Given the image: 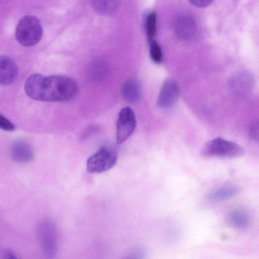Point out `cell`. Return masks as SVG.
<instances>
[{"instance_id": "30bf717a", "label": "cell", "mask_w": 259, "mask_h": 259, "mask_svg": "<svg viewBox=\"0 0 259 259\" xmlns=\"http://www.w3.org/2000/svg\"><path fill=\"white\" fill-rule=\"evenodd\" d=\"M239 192L240 188L237 186L225 185L212 192L208 195L207 199L212 202L222 201L234 197Z\"/></svg>"}, {"instance_id": "7c38bea8", "label": "cell", "mask_w": 259, "mask_h": 259, "mask_svg": "<svg viewBox=\"0 0 259 259\" xmlns=\"http://www.w3.org/2000/svg\"><path fill=\"white\" fill-rule=\"evenodd\" d=\"M227 220L231 226L237 229L245 228L249 223L248 215L241 209L231 210L227 214Z\"/></svg>"}, {"instance_id": "3957f363", "label": "cell", "mask_w": 259, "mask_h": 259, "mask_svg": "<svg viewBox=\"0 0 259 259\" xmlns=\"http://www.w3.org/2000/svg\"><path fill=\"white\" fill-rule=\"evenodd\" d=\"M244 149L237 144L218 137L207 142L203 146L201 155L205 157L234 158L242 156Z\"/></svg>"}, {"instance_id": "7a4b0ae2", "label": "cell", "mask_w": 259, "mask_h": 259, "mask_svg": "<svg viewBox=\"0 0 259 259\" xmlns=\"http://www.w3.org/2000/svg\"><path fill=\"white\" fill-rule=\"evenodd\" d=\"M43 29L39 20L32 15L24 16L19 21L15 30L18 42L24 47L37 44L41 39Z\"/></svg>"}, {"instance_id": "5b68a950", "label": "cell", "mask_w": 259, "mask_h": 259, "mask_svg": "<svg viewBox=\"0 0 259 259\" xmlns=\"http://www.w3.org/2000/svg\"><path fill=\"white\" fill-rule=\"evenodd\" d=\"M117 154L116 150L109 146H103L91 156L87 162V169L90 173L106 171L116 164Z\"/></svg>"}, {"instance_id": "e0dca14e", "label": "cell", "mask_w": 259, "mask_h": 259, "mask_svg": "<svg viewBox=\"0 0 259 259\" xmlns=\"http://www.w3.org/2000/svg\"><path fill=\"white\" fill-rule=\"evenodd\" d=\"M248 135L252 141L259 144V120L250 124L248 129Z\"/></svg>"}, {"instance_id": "5bb4252c", "label": "cell", "mask_w": 259, "mask_h": 259, "mask_svg": "<svg viewBox=\"0 0 259 259\" xmlns=\"http://www.w3.org/2000/svg\"><path fill=\"white\" fill-rule=\"evenodd\" d=\"M156 28V15L155 12L148 14L145 19V28L147 40L149 43L153 41Z\"/></svg>"}, {"instance_id": "8fae6325", "label": "cell", "mask_w": 259, "mask_h": 259, "mask_svg": "<svg viewBox=\"0 0 259 259\" xmlns=\"http://www.w3.org/2000/svg\"><path fill=\"white\" fill-rule=\"evenodd\" d=\"M176 29L178 35L181 38L189 39L194 36L196 26L195 21L192 18L183 17L178 21Z\"/></svg>"}, {"instance_id": "6da1fadb", "label": "cell", "mask_w": 259, "mask_h": 259, "mask_svg": "<svg viewBox=\"0 0 259 259\" xmlns=\"http://www.w3.org/2000/svg\"><path fill=\"white\" fill-rule=\"evenodd\" d=\"M26 94L30 98L40 101L64 102L71 100L78 91L72 79L61 75L44 76L33 74L25 81Z\"/></svg>"}, {"instance_id": "9a60e30c", "label": "cell", "mask_w": 259, "mask_h": 259, "mask_svg": "<svg viewBox=\"0 0 259 259\" xmlns=\"http://www.w3.org/2000/svg\"><path fill=\"white\" fill-rule=\"evenodd\" d=\"M93 5L99 13L109 14L115 11L117 8L118 3L114 1H94Z\"/></svg>"}, {"instance_id": "277c9868", "label": "cell", "mask_w": 259, "mask_h": 259, "mask_svg": "<svg viewBox=\"0 0 259 259\" xmlns=\"http://www.w3.org/2000/svg\"><path fill=\"white\" fill-rule=\"evenodd\" d=\"M42 250L48 259H54L58 250V238L54 224L49 220L41 221L37 228Z\"/></svg>"}, {"instance_id": "52a82bcc", "label": "cell", "mask_w": 259, "mask_h": 259, "mask_svg": "<svg viewBox=\"0 0 259 259\" xmlns=\"http://www.w3.org/2000/svg\"><path fill=\"white\" fill-rule=\"evenodd\" d=\"M179 96L177 84L171 79L165 80L160 91L157 105L161 108H168L172 106Z\"/></svg>"}, {"instance_id": "2e32d148", "label": "cell", "mask_w": 259, "mask_h": 259, "mask_svg": "<svg viewBox=\"0 0 259 259\" xmlns=\"http://www.w3.org/2000/svg\"><path fill=\"white\" fill-rule=\"evenodd\" d=\"M150 56L154 62L159 63L161 62L162 53L160 46L156 41H153L150 45Z\"/></svg>"}, {"instance_id": "ffe728a7", "label": "cell", "mask_w": 259, "mask_h": 259, "mask_svg": "<svg viewBox=\"0 0 259 259\" xmlns=\"http://www.w3.org/2000/svg\"><path fill=\"white\" fill-rule=\"evenodd\" d=\"M190 2L196 7H204L210 5L212 1L210 0H191Z\"/></svg>"}, {"instance_id": "44dd1931", "label": "cell", "mask_w": 259, "mask_h": 259, "mask_svg": "<svg viewBox=\"0 0 259 259\" xmlns=\"http://www.w3.org/2000/svg\"><path fill=\"white\" fill-rule=\"evenodd\" d=\"M3 259H18L14 253L9 249H5L3 252Z\"/></svg>"}, {"instance_id": "8992f818", "label": "cell", "mask_w": 259, "mask_h": 259, "mask_svg": "<svg viewBox=\"0 0 259 259\" xmlns=\"http://www.w3.org/2000/svg\"><path fill=\"white\" fill-rule=\"evenodd\" d=\"M136 126L135 113L130 107L122 108L119 113L116 123V143L124 142L132 134Z\"/></svg>"}, {"instance_id": "9c48e42d", "label": "cell", "mask_w": 259, "mask_h": 259, "mask_svg": "<svg viewBox=\"0 0 259 259\" xmlns=\"http://www.w3.org/2000/svg\"><path fill=\"white\" fill-rule=\"evenodd\" d=\"M11 156L15 161L25 163L33 159L34 154L31 148L27 143L18 141L15 142L12 145Z\"/></svg>"}, {"instance_id": "d6986e66", "label": "cell", "mask_w": 259, "mask_h": 259, "mask_svg": "<svg viewBox=\"0 0 259 259\" xmlns=\"http://www.w3.org/2000/svg\"><path fill=\"white\" fill-rule=\"evenodd\" d=\"M0 128L5 131L12 132L15 130V126L5 117L0 115Z\"/></svg>"}, {"instance_id": "ac0fdd59", "label": "cell", "mask_w": 259, "mask_h": 259, "mask_svg": "<svg viewBox=\"0 0 259 259\" xmlns=\"http://www.w3.org/2000/svg\"><path fill=\"white\" fill-rule=\"evenodd\" d=\"M146 253L141 249H136L126 253L120 259H145Z\"/></svg>"}, {"instance_id": "ba28073f", "label": "cell", "mask_w": 259, "mask_h": 259, "mask_svg": "<svg viewBox=\"0 0 259 259\" xmlns=\"http://www.w3.org/2000/svg\"><path fill=\"white\" fill-rule=\"evenodd\" d=\"M18 70L17 65L10 57L2 56L0 58V83L8 85L17 78Z\"/></svg>"}, {"instance_id": "4fadbf2b", "label": "cell", "mask_w": 259, "mask_h": 259, "mask_svg": "<svg viewBox=\"0 0 259 259\" xmlns=\"http://www.w3.org/2000/svg\"><path fill=\"white\" fill-rule=\"evenodd\" d=\"M122 95L127 101L136 103L140 98V89L138 83L134 80L125 82L122 88Z\"/></svg>"}]
</instances>
